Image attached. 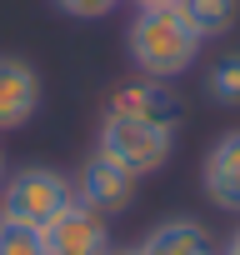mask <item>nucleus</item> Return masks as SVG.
Returning <instances> with one entry per match:
<instances>
[{
  "label": "nucleus",
  "mask_w": 240,
  "mask_h": 255,
  "mask_svg": "<svg viewBox=\"0 0 240 255\" xmlns=\"http://www.w3.org/2000/svg\"><path fill=\"white\" fill-rule=\"evenodd\" d=\"M40 110V80L25 60L0 55V130H20Z\"/></svg>",
  "instance_id": "obj_7"
},
{
  "label": "nucleus",
  "mask_w": 240,
  "mask_h": 255,
  "mask_svg": "<svg viewBox=\"0 0 240 255\" xmlns=\"http://www.w3.org/2000/svg\"><path fill=\"white\" fill-rule=\"evenodd\" d=\"M205 95L215 105H240V50L235 55H220L205 75Z\"/></svg>",
  "instance_id": "obj_11"
},
{
  "label": "nucleus",
  "mask_w": 240,
  "mask_h": 255,
  "mask_svg": "<svg viewBox=\"0 0 240 255\" xmlns=\"http://www.w3.org/2000/svg\"><path fill=\"white\" fill-rule=\"evenodd\" d=\"M45 255H105L110 250V225L100 210H90L80 195H70L45 225H40Z\"/></svg>",
  "instance_id": "obj_4"
},
{
  "label": "nucleus",
  "mask_w": 240,
  "mask_h": 255,
  "mask_svg": "<svg viewBox=\"0 0 240 255\" xmlns=\"http://www.w3.org/2000/svg\"><path fill=\"white\" fill-rule=\"evenodd\" d=\"M105 255H135V250H115V245H110V250H105Z\"/></svg>",
  "instance_id": "obj_15"
},
{
  "label": "nucleus",
  "mask_w": 240,
  "mask_h": 255,
  "mask_svg": "<svg viewBox=\"0 0 240 255\" xmlns=\"http://www.w3.org/2000/svg\"><path fill=\"white\" fill-rule=\"evenodd\" d=\"M90 210H100V215H115V210H125L130 200H135V175L120 165V160H110L105 150H95L90 160H85V175H80V190H75Z\"/></svg>",
  "instance_id": "obj_5"
},
{
  "label": "nucleus",
  "mask_w": 240,
  "mask_h": 255,
  "mask_svg": "<svg viewBox=\"0 0 240 255\" xmlns=\"http://www.w3.org/2000/svg\"><path fill=\"white\" fill-rule=\"evenodd\" d=\"M0 185H5V155H0Z\"/></svg>",
  "instance_id": "obj_16"
},
{
  "label": "nucleus",
  "mask_w": 240,
  "mask_h": 255,
  "mask_svg": "<svg viewBox=\"0 0 240 255\" xmlns=\"http://www.w3.org/2000/svg\"><path fill=\"white\" fill-rule=\"evenodd\" d=\"M0 255H45V240H40L35 225L0 220Z\"/></svg>",
  "instance_id": "obj_12"
},
{
  "label": "nucleus",
  "mask_w": 240,
  "mask_h": 255,
  "mask_svg": "<svg viewBox=\"0 0 240 255\" xmlns=\"http://www.w3.org/2000/svg\"><path fill=\"white\" fill-rule=\"evenodd\" d=\"M135 255H220L215 245H210V235H205V225H195V220H160L140 245H135Z\"/></svg>",
  "instance_id": "obj_9"
},
{
  "label": "nucleus",
  "mask_w": 240,
  "mask_h": 255,
  "mask_svg": "<svg viewBox=\"0 0 240 255\" xmlns=\"http://www.w3.org/2000/svg\"><path fill=\"white\" fill-rule=\"evenodd\" d=\"M110 110L115 115H130V120H145V125H160V130H175L180 120V100L175 90H165V80H130L110 95Z\"/></svg>",
  "instance_id": "obj_6"
},
{
  "label": "nucleus",
  "mask_w": 240,
  "mask_h": 255,
  "mask_svg": "<svg viewBox=\"0 0 240 255\" xmlns=\"http://www.w3.org/2000/svg\"><path fill=\"white\" fill-rule=\"evenodd\" d=\"M220 255H240V230H235V235L225 240V250H220Z\"/></svg>",
  "instance_id": "obj_14"
},
{
  "label": "nucleus",
  "mask_w": 240,
  "mask_h": 255,
  "mask_svg": "<svg viewBox=\"0 0 240 255\" xmlns=\"http://www.w3.org/2000/svg\"><path fill=\"white\" fill-rule=\"evenodd\" d=\"M125 45H130V60L145 80H175L195 65L205 40L195 35V25L185 20V10L175 0H165V5H140Z\"/></svg>",
  "instance_id": "obj_1"
},
{
  "label": "nucleus",
  "mask_w": 240,
  "mask_h": 255,
  "mask_svg": "<svg viewBox=\"0 0 240 255\" xmlns=\"http://www.w3.org/2000/svg\"><path fill=\"white\" fill-rule=\"evenodd\" d=\"M135 5H165V0H135Z\"/></svg>",
  "instance_id": "obj_17"
},
{
  "label": "nucleus",
  "mask_w": 240,
  "mask_h": 255,
  "mask_svg": "<svg viewBox=\"0 0 240 255\" xmlns=\"http://www.w3.org/2000/svg\"><path fill=\"white\" fill-rule=\"evenodd\" d=\"M70 180L50 165H25L5 180V200H0V220H15V225H45L65 200H70Z\"/></svg>",
  "instance_id": "obj_3"
},
{
  "label": "nucleus",
  "mask_w": 240,
  "mask_h": 255,
  "mask_svg": "<svg viewBox=\"0 0 240 255\" xmlns=\"http://www.w3.org/2000/svg\"><path fill=\"white\" fill-rule=\"evenodd\" d=\"M175 5L185 10V20L195 25L200 40H220L240 20V0H175Z\"/></svg>",
  "instance_id": "obj_10"
},
{
  "label": "nucleus",
  "mask_w": 240,
  "mask_h": 255,
  "mask_svg": "<svg viewBox=\"0 0 240 255\" xmlns=\"http://www.w3.org/2000/svg\"><path fill=\"white\" fill-rule=\"evenodd\" d=\"M120 5V0H55V10H65L70 20H100Z\"/></svg>",
  "instance_id": "obj_13"
},
{
  "label": "nucleus",
  "mask_w": 240,
  "mask_h": 255,
  "mask_svg": "<svg viewBox=\"0 0 240 255\" xmlns=\"http://www.w3.org/2000/svg\"><path fill=\"white\" fill-rule=\"evenodd\" d=\"M100 150L110 160H120V165L140 180V175H150V170H160L170 160L175 130H160V125H145V120H130V115L105 110V120H100Z\"/></svg>",
  "instance_id": "obj_2"
},
{
  "label": "nucleus",
  "mask_w": 240,
  "mask_h": 255,
  "mask_svg": "<svg viewBox=\"0 0 240 255\" xmlns=\"http://www.w3.org/2000/svg\"><path fill=\"white\" fill-rule=\"evenodd\" d=\"M200 185L220 210H240V130L220 135L200 165Z\"/></svg>",
  "instance_id": "obj_8"
}]
</instances>
